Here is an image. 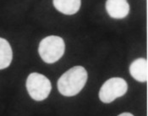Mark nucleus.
<instances>
[{"mask_svg": "<svg viewBox=\"0 0 148 116\" xmlns=\"http://www.w3.org/2000/svg\"><path fill=\"white\" fill-rule=\"evenodd\" d=\"M87 77V71L84 67L75 66L60 76L58 81V89L64 96H75L85 86Z\"/></svg>", "mask_w": 148, "mask_h": 116, "instance_id": "obj_1", "label": "nucleus"}, {"mask_svg": "<svg viewBox=\"0 0 148 116\" xmlns=\"http://www.w3.org/2000/svg\"><path fill=\"white\" fill-rule=\"evenodd\" d=\"M64 42L58 36H48L43 38L38 47L40 57L47 64H53L59 60L64 55Z\"/></svg>", "mask_w": 148, "mask_h": 116, "instance_id": "obj_2", "label": "nucleus"}, {"mask_svg": "<svg viewBox=\"0 0 148 116\" xmlns=\"http://www.w3.org/2000/svg\"><path fill=\"white\" fill-rule=\"evenodd\" d=\"M26 89L32 99L42 101L50 94L52 85L45 76L39 73H32L26 80Z\"/></svg>", "mask_w": 148, "mask_h": 116, "instance_id": "obj_3", "label": "nucleus"}, {"mask_svg": "<svg viewBox=\"0 0 148 116\" xmlns=\"http://www.w3.org/2000/svg\"><path fill=\"white\" fill-rule=\"evenodd\" d=\"M128 90V84L123 78L113 77L104 82L100 91L99 98L105 103L109 104L116 98L124 96Z\"/></svg>", "mask_w": 148, "mask_h": 116, "instance_id": "obj_4", "label": "nucleus"}, {"mask_svg": "<svg viewBox=\"0 0 148 116\" xmlns=\"http://www.w3.org/2000/svg\"><path fill=\"white\" fill-rule=\"evenodd\" d=\"M106 10L110 17L123 19L130 12V4L127 0H107Z\"/></svg>", "mask_w": 148, "mask_h": 116, "instance_id": "obj_5", "label": "nucleus"}, {"mask_svg": "<svg viewBox=\"0 0 148 116\" xmlns=\"http://www.w3.org/2000/svg\"><path fill=\"white\" fill-rule=\"evenodd\" d=\"M131 76L137 81L147 82L148 79V63L146 58H140L133 61L130 66Z\"/></svg>", "mask_w": 148, "mask_h": 116, "instance_id": "obj_6", "label": "nucleus"}, {"mask_svg": "<svg viewBox=\"0 0 148 116\" xmlns=\"http://www.w3.org/2000/svg\"><path fill=\"white\" fill-rule=\"evenodd\" d=\"M80 4V0H53V5L58 11L69 15L79 11Z\"/></svg>", "mask_w": 148, "mask_h": 116, "instance_id": "obj_7", "label": "nucleus"}, {"mask_svg": "<svg viewBox=\"0 0 148 116\" xmlns=\"http://www.w3.org/2000/svg\"><path fill=\"white\" fill-rule=\"evenodd\" d=\"M13 58V52L9 42L0 37V70L10 66Z\"/></svg>", "mask_w": 148, "mask_h": 116, "instance_id": "obj_8", "label": "nucleus"}, {"mask_svg": "<svg viewBox=\"0 0 148 116\" xmlns=\"http://www.w3.org/2000/svg\"><path fill=\"white\" fill-rule=\"evenodd\" d=\"M118 116H134L132 114H130V113H123V114H121V115H119Z\"/></svg>", "mask_w": 148, "mask_h": 116, "instance_id": "obj_9", "label": "nucleus"}]
</instances>
